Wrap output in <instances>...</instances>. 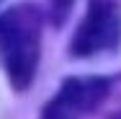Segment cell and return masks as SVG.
<instances>
[{
    "label": "cell",
    "instance_id": "3957f363",
    "mask_svg": "<svg viewBox=\"0 0 121 119\" xmlns=\"http://www.w3.org/2000/svg\"><path fill=\"white\" fill-rule=\"evenodd\" d=\"M106 78H67L57 96L41 111V119H82L95 111L108 96Z\"/></svg>",
    "mask_w": 121,
    "mask_h": 119
},
{
    "label": "cell",
    "instance_id": "7a4b0ae2",
    "mask_svg": "<svg viewBox=\"0 0 121 119\" xmlns=\"http://www.w3.org/2000/svg\"><path fill=\"white\" fill-rule=\"evenodd\" d=\"M121 44V8L116 0H88L85 18L72 36L70 52L75 57H93Z\"/></svg>",
    "mask_w": 121,
    "mask_h": 119
},
{
    "label": "cell",
    "instance_id": "277c9868",
    "mask_svg": "<svg viewBox=\"0 0 121 119\" xmlns=\"http://www.w3.org/2000/svg\"><path fill=\"white\" fill-rule=\"evenodd\" d=\"M72 5V0H52V8H54V16H57V21L59 18H65V13H67V8Z\"/></svg>",
    "mask_w": 121,
    "mask_h": 119
},
{
    "label": "cell",
    "instance_id": "6da1fadb",
    "mask_svg": "<svg viewBox=\"0 0 121 119\" xmlns=\"http://www.w3.org/2000/svg\"><path fill=\"white\" fill-rule=\"evenodd\" d=\"M41 57V10L21 3L0 13V65L16 91H26Z\"/></svg>",
    "mask_w": 121,
    "mask_h": 119
}]
</instances>
